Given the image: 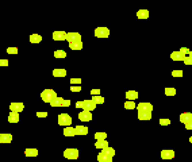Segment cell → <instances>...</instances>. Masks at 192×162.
Returning a JSON list of instances; mask_svg holds the SVG:
<instances>
[{
    "label": "cell",
    "mask_w": 192,
    "mask_h": 162,
    "mask_svg": "<svg viewBox=\"0 0 192 162\" xmlns=\"http://www.w3.org/2000/svg\"><path fill=\"white\" fill-rule=\"evenodd\" d=\"M41 41H42V37L39 34H31L30 35V42L31 43H39Z\"/></svg>",
    "instance_id": "d4e9b609"
},
{
    "label": "cell",
    "mask_w": 192,
    "mask_h": 162,
    "mask_svg": "<svg viewBox=\"0 0 192 162\" xmlns=\"http://www.w3.org/2000/svg\"><path fill=\"white\" fill-rule=\"evenodd\" d=\"M9 110L14 111V112H22L24 110V105H23V103H11Z\"/></svg>",
    "instance_id": "8fae6325"
},
{
    "label": "cell",
    "mask_w": 192,
    "mask_h": 162,
    "mask_svg": "<svg viewBox=\"0 0 192 162\" xmlns=\"http://www.w3.org/2000/svg\"><path fill=\"white\" fill-rule=\"evenodd\" d=\"M77 107H79V108H83V101H79V103H77Z\"/></svg>",
    "instance_id": "bcb514c9"
},
{
    "label": "cell",
    "mask_w": 192,
    "mask_h": 162,
    "mask_svg": "<svg viewBox=\"0 0 192 162\" xmlns=\"http://www.w3.org/2000/svg\"><path fill=\"white\" fill-rule=\"evenodd\" d=\"M107 146H108V140L107 139L96 140V143H95V147H96V149H100V150H103L104 147H107Z\"/></svg>",
    "instance_id": "44dd1931"
},
{
    "label": "cell",
    "mask_w": 192,
    "mask_h": 162,
    "mask_svg": "<svg viewBox=\"0 0 192 162\" xmlns=\"http://www.w3.org/2000/svg\"><path fill=\"white\" fill-rule=\"evenodd\" d=\"M75 131H76V135H87L88 134V127H85V126H76Z\"/></svg>",
    "instance_id": "2e32d148"
},
{
    "label": "cell",
    "mask_w": 192,
    "mask_h": 162,
    "mask_svg": "<svg viewBox=\"0 0 192 162\" xmlns=\"http://www.w3.org/2000/svg\"><path fill=\"white\" fill-rule=\"evenodd\" d=\"M165 95L166 96H174L176 95V89L173 87L172 88H165Z\"/></svg>",
    "instance_id": "d6a6232c"
},
{
    "label": "cell",
    "mask_w": 192,
    "mask_h": 162,
    "mask_svg": "<svg viewBox=\"0 0 192 162\" xmlns=\"http://www.w3.org/2000/svg\"><path fill=\"white\" fill-rule=\"evenodd\" d=\"M66 41L69 43H72V42H80L81 35L79 33H66Z\"/></svg>",
    "instance_id": "8992f818"
},
{
    "label": "cell",
    "mask_w": 192,
    "mask_h": 162,
    "mask_svg": "<svg viewBox=\"0 0 192 162\" xmlns=\"http://www.w3.org/2000/svg\"><path fill=\"white\" fill-rule=\"evenodd\" d=\"M180 122L181 123H188V122H192V114L191 112H183L180 115Z\"/></svg>",
    "instance_id": "5bb4252c"
},
{
    "label": "cell",
    "mask_w": 192,
    "mask_h": 162,
    "mask_svg": "<svg viewBox=\"0 0 192 162\" xmlns=\"http://www.w3.org/2000/svg\"><path fill=\"white\" fill-rule=\"evenodd\" d=\"M189 57H192V50H189Z\"/></svg>",
    "instance_id": "7dc6e473"
},
{
    "label": "cell",
    "mask_w": 192,
    "mask_h": 162,
    "mask_svg": "<svg viewBox=\"0 0 192 162\" xmlns=\"http://www.w3.org/2000/svg\"><path fill=\"white\" fill-rule=\"evenodd\" d=\"M185 128H187V130H192V122L185 123Z\"/></svg>",
    "instance_id": "ee69618b"
},
{
    "label": "cell",
    "mask_w": 192,
    "mask_h": 162,
    "mask_svg": "<svg viewBox=\"0 0 192 162\" xmlns=\"http://www.w3.org/2000/svg\"><path fill=\"white\" fill-rule=\"evenodd\" d=\"M189 142H191V143H192V136H191V138H189Z\"/></svg>",
    "instance_id": "c3c4849f"
},
{
    "label": "cell",
    "mask_w": 192,
    "mask_h": 162,
    "mask_svg": "<svg viewBox=\"0 0 192 162\" xmlns=\"http://www.w3.org/2000/svg\"><path fill=\"white\" fill-rule=\"evenodd\" d=\"M37 116H38V118H46V116H47V112H37Z\"/></svg>",
    "instance_id": "ab89813d"
},
{
    "label": "cell",
    "mask_w": 192,
    "mask_h": 162,
    "mask_svg": "<svg viewBox=\"0 0 192 162\" xmlns=\"http://www.w3.org/2000/svg\"><path fill=\"white\" fill-rule=\"evenodd\" d=\"M91 95L94 96V95H100V89H92L91 91Z\"/></svg>",
    "instance_id": "7bdbcfd3"
},
{
    "label": "cell",
    "mask_w": 192,
    "mask_h": 162,
    "mask_svg": "<svg viewBox=\"0 0 192 162\" xmlns=\"http://www.w3.org/2000/svg\"><path fill=\"white\" fill-rule=\"evenodd\" d=\"M53 39L54 41H66V33L65 31H54L53 33Z\"/></svg>",
    "instance_id": "30bf717a"
},
{
    "label": "cell",
    "mask_w": 192,
    "mask_h": 162,
    "mask_svg": "<svg viewBox=\"0 0 192 162\" xmlns=\"http://www.w3.org/2000/svg\"><path fill=\"white\" fill-rule=\"evenodd\" d=\"M64 135H65V136H75V135H76L75 127H71V126L64 127Z\"/></svg>",
    "instance_id": "ffe728a7"
},
{
    "label": "cell",
    "mask_w": 192,
    "mask_h": 162,
    "mask_svg": "<svg viewBox=\"0 0 192 162\" xmlns=\"http://www.w3.org/2000/svg\"><path fill=\"white\" fill-rule=\"evenodd\" d=\"M79 119L81 122H91L92 120V111H87V110H83L79 114Z\"/></svg>",
    "instance_id": "5b68a950"
},
{
    "label": "cell",
    "mask_w": 192,
    "mask_h": 162,
    "mask_svg": "<svg viewBox=\"0 0 192 162\" xmlns=\"http://www.w3.org/2000/svg\"><path fill=\"white\" fill-rule=\"evenodd\" d=\"M54 57L56 58H65L66 57V53L64 52V50H56V52H54Z\"/></svg>",
    "instance_id": "f546056e"
},
{
    "label": "cell",
    "mask_w": 192,
    "mask_h": 162,
    "mask_svg": "<svg viewBox=\"0 0 192 162\" xmlns=\"http://www.w3.org/2000/svg\"><path fill=\"white\" fill-rule=\"evenodd\" d=\"M95 139L96 140L107 139V134H106V132H96V134H95Z\"/></svg>",
    "instance_id": "1f68e13d"
},
{
    "label": "cell",
    "mask_w": 192,
    "mask_h": 162,
    "mask_svg": "<svg viewBox=\"0 0 192 162\" xmlns=\"http://www.w3.org/2000/svg\"><path fill=\"white\" fill-rule=\"evenodd\" d=\"M160 124H161V126H169L170 120H169V119H160Z\"/></svg>",
    "instance_id": "d590c367"
},
{
    "label": "cell",
    "mask_w": 192,
    "mask_h": 162,
    "mask_svg": "<svg viewBox=\"0 0 192 162\" xmlns=\"http://www.w3.org/2000/svg\"><path fill=\"white\" fill-rule=\"evenodd\" d=\"M172 76L173 77H183V70H173Z\"/></svg>",
    "instance_id": "836d02e7"
},
{
    "label": "cell",
    "mask_w": 192,
    "mask_h": 162,
    "mask_svg": "<svg viewBox=\"0 0 192 162\" xmlns=\"http://www.w3.org/2000/svg\"><path fill=\"white\" fill-rule=\"evenodd\" d=\"M53 76L54 77H65V76H66V70L65 69H54Z\"/></svg>",
    "instance_id": "cb8c5ba5"
},
{
    "label": "cell",
    "mask_w": 192,
    "mask_h": 162,
    "mask_svg": "<svg viewBox=\"0 0 192 162\" xmlns=\"http://www.w3.org/2000/svg\"><path fill=\"white\" fill-rule=\"evenodd\" d=\"M69 47L72 49V50H81L83 49V42H72V43H69Z\"/></svg>",
    "instance_id": "484cf974"
},
{
    "label": "cell",
    "mask_w": 192,
    "mask_h": 162,
    "mask_svg": "<svg viewBox=\"0 0 192 162\" xmlns=\"http://www.w3.org/2000/svg\"><path fill=\"white\" fill-rule=\"evenodd\" d=\"M138 119L139 120H150V119H152V112L138 111Z\"/></svg>",
    "instance_id": "9a60e30c"
},
{
    "label": "cell",
    "mask_w": 192,
    "mask_h": 162,
    "mask_svg": "<svg viewBox=\"0 0 192 162\" xmlns=\"http://www.w3.org/2000/svg\"><path fill=\"white\" fill-rule=\"evenodd\" d=\"M180 53H181V54H184V56H187V54H189V49L181 47V49H180Z\"/></svg>",
    "instance_id": "f35d334b"
},
{
    "label": "cell",
    "mask_w": 192,
    "mask_h": 162,
    "mask_svg": "<svg viewBox=\"0 0 192 162\" xmlns=\"http://www.w3.org/2000/svg\"><path fill=\"white\" fill-rule=\"evenodd\" d=\"M125 108H126V110H134V108H137L134 100H127V101H126V103H125Z\"/></svg>",
    "instance_id": "83f0119b"
},
{
    "label": "cell",
    "mask_w": 192,
    "mask_h": 162,
    "mask_svg": "<svg viewBox=\"0 0 192 162\" xmlns=\"http://www.w3.org/2000/svg\"><path fill=\"white\" fill-rule=\"evenodd\" d=\"M58 124H60V126H64V127L71 126V124H72V118L68 114H60V115H58Z\"/></svg>",
    "instance_id": "7a4b0ae2"
},
{
    "label": "cell",
    "mask_w": 192,
    "mask_h": 162,
    "mask_svg": "<svg viewBox=\"0 0 192 162\" xmlns=\"http://www.w3.org/2000/svg\"><path fill=\"white\" fill-rule=\"evenodd\" d=\"M71 91H72V92H80L81 87H71Z\"/></svg>",
    "instance_id": "b9f144b4"
},
{
    "label": "cell",
    "mask_w": 192,
    "mask_h": 162,
    "mask_svg": "<svg viewBox=\"0 0 192 162\" xmlns=\"http://www.w3.org/2000/svg\"><path fill=\"white\" fill-rule=\"evenodd\" d=\"M110 30L107 27H96L95 28V37L96 38H108Z\"/></svg>",
    "instance_id": "3957f363"
},
{
    "label": "cell",
    "mask_w": 192,
    "mask_h": 162,
    "mask_svg": "<svg viewBox=\"0 0 192 162\" xmlns=\"http://www.w3.org/2000/svg\"><path fill=\"white\" fill-rule=\"evenodd\" d=\"M137 18L138 19H147L149 18V11L147 9H139L137 12Z\"/></svg>",
    "instance_id": "603a6c76"
},
{
    "label": "cell",
    "mask_w": 192,
    "mask_h": 162,
    "mask_svg": "<svg viewBox=\"0 0 192 162\" xmlns=\"http://www.w3.org/2000/svg\"><path fill=\"white\" fill-rule=\"evenodd\" d=\"M50 105H52V108H57V107H64V99L62 97H58L56 96L53 99V100L49 103Z\"/></svg>",
    "instance_id": "ba28073f"
},
{
    "label": "cell",
    "mask_w": 192,
    "mask_h": 162,
    "mask_svg": "<svg viewBox=\"0 0 192 162\" xmlns=\"http://www.w3.org/2000/svg\"><path fill=\"white\" fill-rule=\"evenodd\" d=\"M92 100H94L96 104H103V103H104V97H102L100 95H94Z\"/></svg>",
    "instance_id": "f1b7e54d"
},
{
    "label": "cell",
    "mask_w": 192,
    "mask_h": 162,
    "mask_svg": "<svg viewBox=\"0 0 192 162\" xmlns=\"http://www.w3.org/2000/svg\"><path fill=\"white\" fill-rule=\"evenodd\" d=\"M83 108L87 111H94L96 108V103H95L92 99L91 100H84L83 101Z\"/></svg>",
    "instance_id": "52a82bcc"
},
{
    "label": "cell",
    "mask_w": 192,
    "mask_h": 162,
    "mask_svg": "<svg viewBox=\"0 0 192 162\" xmlns=\"http://www.w3.org/2000/svg\"><path fill=\"white\" fill-rule=\"evenodd\" d=\"M12 135L11 134H0V143H11Z\"/></svg>",
    "instance_id": "e0dca14e"
},
{
    "label": "cell",
    "mask_w": 192,
    "mask_h": 162,
    "mask_svg": "<svg viewBox=\"0 0 192 162\" xmlns=\"http://www.w3.org/2000/svg\"><path fill=\"white\" fill-rule=\"evenodd\" d=\"M8 54H18V47H8L7 49Z\"/></svg>",
    "instance_id": "e575fe53"
},
{
    "label": "cell",
    "mask_w": 192,
    "mask_h": 162,
    "mask_svg": "<svg viewBox=\"0 0 192 162\" xmlns=\"http://www.w3.org/2000/svg\"><path fill=\"white\" fill-rule=\"evenodd\" d=\"M137 110L138 111H146V112H152L153 111V105L150 103H139L137 105Z\"/></svg>",
    "instance_id": "9c48e42d"
},
{
    "label": "cell",
    "mask_w": 192,
    "mask_h": 162,
    "mask_svg": "<svg viewBox=\"0 0 192 162\" xmlns=\"http://www.w3.org/2000/svg\"><path fill=\"white\" fill-rule=\"evenodd\" d=\"M71 105V100H64V107H69Z\"/></svg>",
    "instance_id": "f6af8a7d"
},
{
    "label": "cell",
    "mask_w": 192,
    "mask_h": 162,
    "mask_svg": "<svg viewBox=\"0 0 192 162\" xmlns=\"http://www.w3.org/2000/svg\"><path fill=\"white\" fill-rule=\"evenodd\" d=\"M71 84H73V85L77 84V85H79V84H81V79H75V77H73V79H71Z\"/></svg>",
    "instance_id": "74e56055"
},
{
    "label": "cell",
    "mask_w": 192,
    "mask_h": 162,
    "mask_svg": "<svg viewBox=\"0 0 192 162\" xmlns=\"http://www.w3.org/2000/svg\"><path fill=\"white\" fill-rule=\"evenodd\" d=\"M56 96H57V93L54 92L53 89H45V91H42V93H41L42 101H45V103H50Z\"/></svg>",
    "instance_id": "6da1fadb"
},
{
    "label": "cell",
    "mask_w": 192,
    "mask_h": 162,
    "mask_svg": "<svg viewBox=\"0 0 192 162\" xmlns=\"http://www.w3.org/2000/svg\"><path fill=\"white\" fill-rule=\"evenodd\" d=\"M184 54H181L180 52H172L170 54V58H172V61H183L184 60Z\"/></svg>",
    "instance_id": "ac0fdd59"
},
{
    "label": "cell",
    "mask_w": 192,
    "mask_h": 162,
    "mask_svg": "<svg viewBox=\"0 0 192 162\" xmlns=\"http://www.w3.org/2000/svg\"><path fill=\"white\" fill-rule=\"evenodd\" d=\"M64 157L68 159H77L79 158V150L77 149H66L64 151Z\"/></svg>",
    "instance_id": "277c9868"
},
{
    "label": "cell",
    "mask_w": 192,
    "mask_h": 162,
    "mask_svg": "<svg viewBox=\"0 0 192 162\" xmlns=\"http://www.w3.org/2000/svg\"><path fill=\"white\" fill-rule=\"evenodd\" d=\"M26 157H37L38 155V150L37 149H26L24 150Z\"/></svg>",
    "instance_id": "4316f807"
},
{
    "label": "cell",
    "mask_w": 192,
    "mask_h": 162,
    "mask_svg": "<svg viewBox=\"0 0 192 162\" xmlns=\"http://www.w3.org/2000/svg\"><path fill=\"white\" fill-rule=\"evenodd\" d=\"M126 97H127V100H135V99H138V92L137 91H127Z\"/></svg>",
    "instance_id": "7402d4cb"
},
{
    "label": "cell",
    "mask_w": 192,
    "mask_h": 162,
    "mask_svg": "<svg viewBox=\"0 0 192 162\" xmlns=\"http://www.w3.org/2000/svg\"><path fill=\"white\" fill-rule=\"evenodd\" d=\"M0 66H8V60H0Z\"/></svg>",
    "instance_id": "60d3db41"
},
{
    "label": "cell",
    "mask_w": 192,
    "mask_h": 162,
    "mask_svg": "<svg viewBox=\"0 0 192 162\" xmlns=\"http://www.w3.org/2000/svg\"><path fill=\"white\" fill-rule=\"evenodd\" d=\"M98 161L99 162H112V157L108 155V154H106L104 151H102V153H99V155H98Z\"/></svg>",
    "instance_id": "7c38bea8"
},
{
    "label": "cell",
    "mask_w": 192,
    "mask_h": 162,
    "mask_svg": "<svg viewBox=\"0 0 192 162\" xmlns=\"http://www.w3.org/2000/svg\"><path fill=\"white\" fill-rule=\"evenodd\" d=\"M103 151H104L106 154H108V155H111V157H114V155H115V150L112 149V147H110V146L104 147V149H103Z\"/></svg>",
    "instance_id": "4dcf8cb0"
},
{
    "label": "cell",
    "mask_w": 192,
    "mask_h": 162,
    "mask_svg": "<svg viewBox=\"0 0 192 162\" xmlns=\"http://www.w3.org/2000/svg\"><path fill=\"white\" fill-rule=\"evenodd\" d=\"M8 122L9 123H18L19 122V112H14L11 111L8 115Z\"/></svg>",
    "instance_id": "d6986e66"
},
{
    "label": "cell",
    "mask_w": 192,
    "mask_h": 162,
    "mask_svg": "<svg viewBox=\"0 0 192 162\" xmlns=\"http://www.w3.org/2000/svg\"><path fill=\"white\" fill-rule=\"evenodd\" d=\"M161 158L162 159H172V158H174V151L173 150H162L161 151Z\"/></svg>",
    "instance_id": "4fadbf2b"
},
{
    "label": "cell",
    "mask_w": 192,
    "mask_h": 162,
    "mask_svg": "<svg viewBox=\"0 0 192 162\" xmlns=\"http://www.w3.org/2000/svg\"><path fill=\"white\" fill-rule=\"evenodd\" d=\"M183 61H184L185 65H192V57H187V56H185Z\"/></svg>",
    "instance_id": "8d00e7d4"
}]
</instances>
